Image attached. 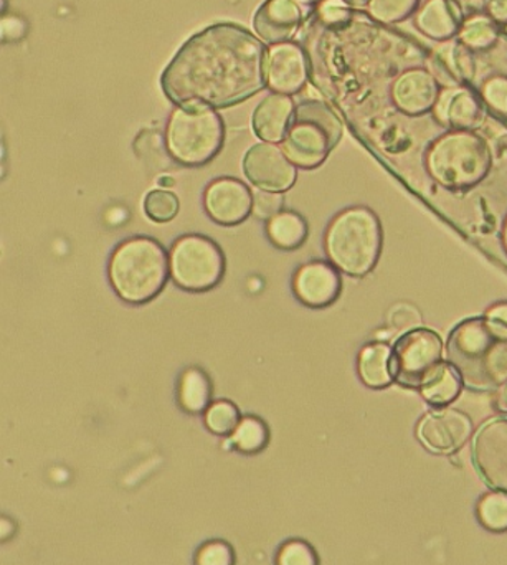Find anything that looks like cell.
<instances>
[{"mask_svg": "<svg viewBox=\"0 0 507 565\" xmlns=\"http://www.w3.org/2000/svg\"><path fill=\"white\" fill-rule=\"evenodd\" d=\"M270 50L237 23H214L181 46L161 76L177 108H228L268 86Z\"/></svg>", "mask_w": 507, "mask_h": 565, "instance_id": "cell-1", "label": "cell"}, {"mask_svg": "<svg viewBox=\"0 0 507 565\" xmlns=\"http://www.w3.org/2000/svg\"><path fill=\"white\" fill-rule=\"evenodd\" d=\"M445 359L473 392L507 384V326L488 315L459 322L449 334Z\"/></svg>", "mask_w": 507, "mask_h": 565, "instance_id": "cell-2", "label": "cell"}, {"mask_svg": "<svg viewBox=\"0 0 507 565\" xmlns=\"http://www.w3.org/2000/svg\"><path fill=\"white\" fill-rule=\"evenodd\" d=\"M108 278L116 295L128 305L151 302L171 278L168 252L154 238H128L112 250Z\"/></svg>", "mask_w": 507, "mask_h": 565, "instance_id": "cell-3", "label": "cell"}, {"mask_svg": "<svg viewBox=\"0 0 507 565\" xmlns=\"http://www.w3.org/2000/svg\"><path fill=\"white\" fill-rule=\"evenodd\" d=\"M382 244V224L376 212L364 205L339 212L324 235V250L331 264L354 278L366 277L376 268Z\"/></svg>", "mask_w": 507, "mask_h": 565, "instance_id": "cell-4", "label": "cell"}, {"mask_svg": "<svg viewBox=\"0 0 507 565\" xmlns=\"http://www.w3.org/2000/svg\"><path fill=\"white\" fill-rule=\"evenodd\" d=\"M425 166L433 181L450 191H468L493 168L492 148L475 131H449L432 142Z\"/></svg>", "mask_w": 507, "mask_h": 565, "instance_id": "cell-5", "label": "cell"}, {"mask_svg": "<svg viewBox=\"0 0 507 565\" xmlns=\"http://www.w3.org/2000/svg\"><path fill=\"white\" fill-rule=\"evenodd\" d=\"M343 138V121L333 106L306 99L294 109L281 149L296 168H320Z\"/></svg>", "mask_w": 507, "mask_h": 565, "instance_id": "cell-6", "label": "cell"}, {"mask_svg": "<svg viewBox=\"0 0 507 565\" xmlns=\"http://www.w3.org/2000/svg\"><path fill=\"white\" fill-rule=\"evenodd\" d=\"M225 142V125L215 109L177 108L165 128V148L179 164L202 168L211 164Z\"/></svg>", "mask_w": 507, "mask_h": 565, "instance_id": "cell-7", "label": "cell"}, {"mask_svg": "<svg viewBox=\"0 0 507 565\" xmlns=\"http://www.w3.org/2000/svg\"><path fill=\"white\" fill-rule=\"evenodd\" d=\"M171 278L188 292H207L220 285L227 270L224 252L205 235L179 237L169 252Z\"/></svg>", "mask_w": 507, "mask_h": 565, "instance_id": "cell-8", "label": "cell"}, {"mask_svg": "<svg viewBox=\"0 0 507 565\" xmlns=\"http://www.w3.org/2000/svg\"><path fill=\"white\" fill-rule=\"evenodd\" d=\"M443 354L445 349L439 332L423 326L403 332L392 345L393 384L407 391H422L445 361Z\"/></svg>", "mask_w": 507, "mask_h": 565, "instance_id": "cell-9", "label": "cell"}, {"mask_svg": "<svg viewBox=\"0 0 507 565\" xmlns=\"http://www.w3.org/2000/svg\"><path fill=\"white\" fill-rule=\"evenodd\" d=\"M475 435L470 415L459 408L439 407L420 418L417 437L427 450L450 455L465 447Z\"/></svg>", "mask_w": 507, "mask_h": 565, "instance_id": "cell-10", "label": "cell"}, {"mask_svg": "<svg viewBox=\"0 0 507 565\" xmlns=\"http://www.w3.org/2000/svg\"><path fill=\"white\" fill-rule=\"evenodd\" d=\"M473 463L488 487L507 494V417L486 422L473 435Z\"/></svg>", "mask_w": 507, "mask_h": 565, "instance_id": "cell-11", "label": "cell"}, {"mask_svg": "<svg viewBox=\"0 0 507 565\" xmlns=\"http://www.w3.org/2000/svg\"><path fill=\"white\" fill-rule=\"evenodd\" d=\"M244 172L258 191L287 192L296 182V166L273 142L251 146L244 158Z\"/></svg>", "mask_w": 507, "mask_h": 565, "instance_id": "cell-12", "label": "cell"}, {"mask_svg": "<svg viewBox=\"0 0 507 565\" xmlns=\"http://www.w3.org/2000/svg\"><path fill=\"white\" fill-rule=\"evenodd\" d=\"M204 209L215 224L235 227L254 212V194L240 179L218 178L205 189Z\"/></svg>", "mask_w": 507, "mask_h": 565, "instance_id": "cell-13", "label": "cell"}, {"mask_svg": "<svg viewBox=\"0 0 507 565\" xmlns=\"http://www.w3.org/2000/svg\"><path fill=\"white\" fill-rule=\"evenodd\" d=\"M390 99L407 116L432 113L439 102L442 85L427 66H413L399 73L390 83Z\"/></svg>", "mask_w": 507, "mask_h": 565, "instance_id": "cell-14", "label": "cell"}, {"mask_svg": "<svg viewBox=\"0 0 507 565\" xmlns=\"http://www.w3.org/2000/svg\"><path fill=\"white\" fill-rule=\"evenodd\" d=\"M291 289L301 305L323 309L334 305L343 291L341 271L331 262H310L298 268Z\"/></svg>", "mask_w": 507, "mask_h": 565, "instance_id": "cell-15", "label": "cell"}, {"mask_svg": "<svg viewBox=\"0 0 507 565\" xmlns=\"http://www.w3.org/2000/svg\"><path fill=\"white\" fill-rule=\"evenodd\" d=\"M268 88L280 95H296L311 76L310 58L300 43L273 45L268 55Z\"/></svg>", "mask_w": 507, "mask_h": 565, "instance_id": "cell-16", "label": "cell"}, {"mask_svg": "<svg viewBox=\"0 0 507 565\" xmlns=\"http://www.w3.org/2000/svg\"><path fill=\"white\" fill-rule=\"evenodd\" d=\"M432 113L450 131H475L485 119V103L475 86H446Z\"/></svg>", "mask_w": 507, "mask_h": 565, "instance_id": "cell-17", "label": "cell"}, {"mask_svg": "<svg viewBox=\"0 0 507 565\" xmlns=\"http://www.w3.org/2000/svg\"><path fill=\"white\" fill-rule=\"evenodd\" d=\"M304 22V10L296 0H265L254 17V29L265 45L291 42Z\"/></svg>", "mask_w": 507, "mask_h": 565, "instance_id": "cell-18", "label": "cell"}, {"mask_svg": "<svg viewBox=\"0 0 507 565\" xmlns=\"http://www.w3.org/2000/svg\"><path fill=\"white\" fill-rule=\"evenodd\" d=\"M417 29L433 42H450L459 36L463 13L452 0H427L413 15Z\"/></svg>", "mask_w": 507, "mask_h": 565, "instance_id": "cell-19", "label": "cell"}, {"mask_svg": "<svg viewBox=\"0 0 507 565\" xmlns=\"http://www.w3.org/2000/svg\"><path fill=\"white\" fill-rule=\"evenodd\" d=\"M294 106L293 99L288 95L271 93L255 109L251 126L255 135L267 142H283L293 119Z\"/></svg>", "mask_w": 507, "mask_h": 565, "instance_id": "cell-20", "label": "cell"}, {"mask_svg": "<svg viewBox=\"0 0 507 565\" xmlns=\"http://www.w3.org/2000/svg\"><path fill=\"white\" fill-rule=\"evenodd\" d=\"M392 345L387 342H369L360 349L357 355V374L366 387L387 388L393 384L392 367Z\"/></svg>", "mask_w": 507, "mask_h": 565, "instance_id": "cell-21", "label": "cell"}, {"mask_svg": "<svg viewBox=\"0 0 507 565\" xmlns=\"http://www.w3.org/2000/svg\"><path fill=\"white\" fill-rule=\"evenodd\" d=\"M505 30L486 13H475L463 19L462 29H460V43L466 46L470 52L479 55V53H489L498 45L503 39Z\"/></svg>", "mask_w": 507, "mask_h": 565, "instance_id": "cell-22", "label": "cell"}, {"mask_svg": "<svg viewBox=\"0 0 507 565\" xmlns=\"http://www.w3.org/2000/svg\"><path fill=\"white\" fill-rule=\"evenodd\" d=\"M177 402L185 414H205L212 404V382L207 372L201 367L185 369L179 379Z\"/></svg>", "mask_w": 507, "mask_h": 565, "instance_id": "cell-23", "label": "cell"}, {"mask_svg": "<svg viewBox=\"0 0 507 565\" xmlns=\"http://www.w3.org/2000/svg\"><path fill=\"white\" fill-rule=\"evenodd\" d=\"M267 237L273 247L284 252L303 247L310 235V227L303 215L293 211H283L270 218L267 224Z\"/></svg>", "mask_w": 507, "mask_h": 565, "instance_id": "cell-24", "label": "cell"}, {"mask_svg": "<svg viewBox=\"0 0 507 565\" xmlns=\"http://www.w3.org/2000/svg\"><path fill=\"white\" fill-rule=\"evenodd\" d=\"M463 387L465 385H463L462 377H460L456 369L449 361H443L439 371L427 382L420 394L430 405L446 407L460 397Z\"/></svg>", "mask_w": 507, "mask_h": 565, "instance_id": "cell-25", "label": "cell"}, {"mask_svg": "<svg viewBox=\"0 0 507 565\" xmlns=\"http://www.w3.org/2000/svg\"><path fill=\"white\" fill-rule=\"evenodd\" d=\"M270 441V428L255 415L241 418L237 430L230 435V444L235 450L244 455L260 454Z\"/></svg>", "mask_w": 507, "mask_h": 565, "instance_id": "cell-26", "label": "cell"}, {"mask_svg": "<svg viewBox=\"0 0 507 565\" xmlns=\"http://www.w3.org/2000/svg\"><path fill=\"white\" fill-rule=\"evenodd\" d=\"M204 415L208 430L218 437H228L234 434L241 420L237 405L225 398L212 402Z\"/></svg>", "mask_w": 507, "mask_h": 565, "instance_id": "cell-27", "label": "cell"}, {"mask_svg": "<svg viewBox=\"0 0 507 565\" xmlns=\"http://www.w3.org/2000/svg\"><path fill=\"white\" fill-rule=\"evenodd\" d=\"M420 0H370L367 13L382 25H397L416 15Z\"/></svg>", "mask_w": 507, "mask_h": 565, "instance_id": "cell-28", "label": "cell"}, {"mask_svg": "<svg viewBox=\"0 0 507 565\" xmlns=\"http://www.w3.org/2000/svg\"><path fill=\"white\" fill-rule=\"evenodd\" d=\"M179 207L181 204H179L177 195L168 189H155V191L149 192L144 199L145 215L158 224L174 221L177 217Z\"/></svg>", "mask_w": 507, "mask_h": 565, "instance_id": "cell-29", "label": "cell"}, {"mask_svg": "<svg viewBox=\"0 0 507 565\" xmlns=\"http://www.w3.org/2000/svg\"><path fill=\"white\" fill-rule=\"evenodd\" d=\"M478 518L486 530L503 533L507 531V494L489 493L478 504Z\"/></svg>", "mask_w": 507, "mask_h": 565, "instance_id": "cell-30", "label": "cell"}, {"mask_svg": "<svg viewBox=\"0 0 507 565\" xmlns=\"http://www.w3.org/2000/svg\"><path fill=\"white\" fill-rule=\"evenodd\" d=\"M475 89L485 106L496 115L507 118V75L505 73L486 76L475 86Z\"/></svg>", "mask_w": 507, "mask_h": 565, "instance_id": "cell-31", "label": "cell"}, {"mask_svg": "<svg viewBox=\"0 0 507 565\" xmlns=\"http://www.w3.org/2000/svg\"><path fill=\"white\" fill-rule=\"evenodd\" d=\"M452 2L462 10L463 19L475 13H486L503 30L507 29V0H452Z\"/></svg>", "mask_w": 507, "mask_h": 565, "instance_id": "cell-32", "label": "cell"}, {"mask_svg": "<svg viewBox=\"0 0 507 565\" xmlns=\"http://www.w3.org/2000/svg\"><path fill=\"white\" fill-rule=\"evenodd\" d=\"M277 565H320L316 551L304 541H288L278 553Z\"/></svg>", "mask_w": 507, "mask_h": 565, "instance_id": "cell-33", "label": "cell"}, {"mask_svg": "<svg viewBox=\"0 0 507 565\" xmlns=\"http://www.w3.org/2000/svg\"><path fill=\"white\" fill-rule=\"evenodd\" d=\"M195 565H235L234 550L225 541H211L195 554Z\"/></svg>", "mask_w": 507, "mask_h": 565, "instance_id": "cell-34", "label": "cell"}, {"mask_svg": "<svg viewBox=\"0 0 507 565\" xmlns=\"http://www.w3.org/2000/svg\"><path fill=\"white\" fill-rule=\"evenodd\" d=\"M389 324L392 326L400 334L412 331V329L422 328V312L416 306L409 302H400L393 306L389 312Z\"/></svg>", "mask_w": 507, "mask_h": 565, "instance_id": "cell-35", "label": "cell"}, {"mask_svg": "<svg viewBox=\"0 0 507 565\" xmlns=\"http://www.w3.org/2000/svg\"><path fill=\"white\" fill-rule=\"evenodd\" d=\"M283 212V195L280 192L258 191L254 194L255 217L270 221L274 215Z\"/></svg>", "mask_w": 507, "mask_h": 565, "instance_id": "cell-36", "label": "cell"}, {"mask_svg": "<svg viewBox=\"0 0 507 565\" xmlns=\"http://www.w3.org/2000/svg\"><path fill=\"white\" fill-rule=\"evenodd\" d=\"M25 23L17 17H3L2 19V40L3 42H17L25 35Z\"/></svg>", "mask_w": 507, "mask_h": 565, "instance_id": "cell-37", "label": "cell"}, {"mask_svg": "<svg viewBox=\"0 0 507 565\" xmlns=\"http://www.w3.org/2000/svg\"><path fill=\"white\" fill-rule=\"evenodd\" d=\"M486 315H488L489 318H495L498 319V321L505 322L507 326V301L493 305L492 308L486 311Z\"/></svg>", "mask_w": 507, "mask_h": 565, "instance_id": "cell-38", "label": "cell"}, {"mask_svg": "<svg viewBox=\"0 0 507 565\" xmlns=\"http://www.w3.org/2000/svg\"><path fill=\"white\" fill-rule=\"evenodd\" d=\"M495 407L496 411L507 415V384L503 385L499 391H496Z\"/></svg>", "mask_w": 507, "mask_h": 565, "instance_id": "cell-39", "label": "cell"}, {"mask_svg": "<svg viewBox=\"0 0 507 565\" xmlns=\"http://www.w3.org/2000/svg\"><path fill=\"white\" fill-rule=\"evenodd\" d=\"M346 6H349L350 9L354 10H360V9H367V6H369L370 0H343Z\"/></svg>", "mask_w": 507, "mask_h": 565, "instance_id": "cell-40", "label": "cell"}, {"mask_svg": "<svg viewBox=\"0 0 507 565\" xmlns=\"http://www.w3.org/2000/svg\"><path fill=\"white\" fill-rule=\"evenodd\" d=\"M298 3H303V6H321V3L326 2V0H296Z\"/></svg>", "mask_w": 507, "mask_h": 565, "instance_id": "cell-41", "label": "cell"}, {"mask_svg": "<svg viewBox=\"0 0 507 565\" xmlns=\"http://www.w3.org/2000/svg\"><path fill=\"white\" fill-rule=\"evenodd\" d=\"M503 244H505V250L507 254V218L505 225H503Z\"/></svg>", "mask_w": 507, "mask_h": 565, "instance_id": "cell-42", "label": "cell"}, {"mask_svg": "<svg viewBox=\"0 0 507 565\" xmlns=\"http://www.w3.org/2000/svg\"><path fill=\"white\" fill-rule=\"evenodd\" d=\"M162 185H172L174 184V181H171V179H161Z\"/></svg>", "mask_w": 507, "mask_h": 565, "instance_id": "cell-43", "label": "cell"}]
</instances>
